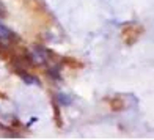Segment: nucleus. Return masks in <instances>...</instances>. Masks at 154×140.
I'll return each mask as SVG.
<instances>
[{
	"instance_id": "1",
	"label": "nucleus",
	"mask_w": 154,
	"mask_h": 140,
	"mask_svg": "<svg viewBox=\"0 0 154 140\" xmlns=\"http://www.w3.org/2000/svg\"><path fill=\"white\" fill-rule=\"evenodd\" d=\"M20 38L14 32H11L10 29H6L5 25L0 24V41H5V43H11V41H19Z\"/></svg>"
},
{
	"instance_id": "2",
	"label": "nucleus",
	"mask_w": 154,
	"mask_h": 140,
	"mask_svg": "<svg viewBox=\"0 0 154 140\" xmlns=\"http://www.w3.org/2000/svg\"><path fill=\"white\" fill-rule=\"evenodd\" d=\"M57 101L61 104V106H69V104H71V98L66 96L65 93H58L57 95Z\"/></svg>"
},
{
	"instance_id": "3",
	"label": "nucleus",
	"mask_w": 154,
	"mask_h": 140,
	"mask_svg": "<svg viewBox=\"0 0 154 140\" xmlns=\"http://www.w3.org/2000/svg\"><path fill=\"white\" fill-rule=\"evenodd\" d=\"M20 76H22V79H24V82H25V83H39L36 77H32V76L25 74V73H20Z\"/></svg>"
},
{
	"instance_id": "4",
	"label": "nucleus",
	"mask_w": 154,
	"mask_h": 140,
	"mask_svg": "<svg viewBox=\"0 0 154 140\" xmlns=\"http://www.w3.org/2000/svg\"><path fill=\"white\" fill-rule=\"evenodd\" d=\"M5 13H6V11H5V8H3V5L0 3V16H5Z\"/></svg>"
}]
</instances>
